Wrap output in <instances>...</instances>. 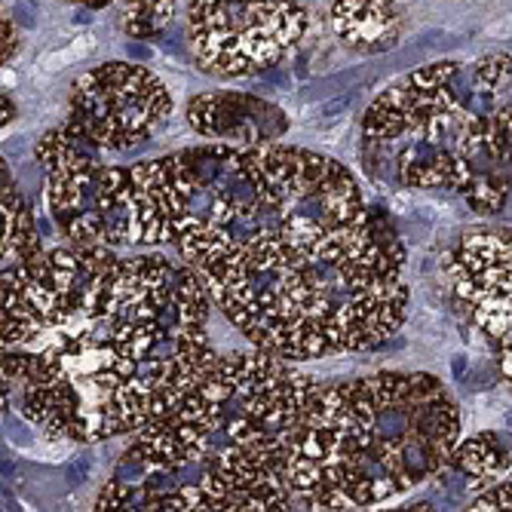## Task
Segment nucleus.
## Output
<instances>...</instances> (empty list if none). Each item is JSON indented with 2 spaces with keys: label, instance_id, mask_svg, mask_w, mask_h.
<instances>
[{
  "label": "nucleus",
  "instance_id": "13",
  "mask_svg": "<svg viewBox=\"0 0 512 512\" xmlns=\"http://www.w3.org/2000/svg\"><path fill=\"white\" fill-rule=\"evenodd\" d=\"M0 209H4V273L31 264L43 249V237L34 212L28 209L25 194L4 166V191H0Z\"/></svg>",
  "mask_w": 512,
  "mask_h": 512
},
{
  "label": "nucleus",
  "instance_id": "6",
  "mask_svg": "<svg viewBox=\"0 0 512 512\" xmlns=\"http://www.w3.org/2000/svg\"><path fill=\"white\" fill-rule=\"evenodd\" d=\"M184 7L194 65L221 80L279 68L310 31L301 0H184Z\"/></svg>",
  "mask_w": 512,
  "mask_h": 512
},
{
  "label": "nucleus",
  "instance_id": "18",
  "mask_svg": "<svg viewBox=\"0 0 512 512\" xmlns=\"http://www.w3.org/2000/svg\"><path fill=\"white\" fill-rule=\"evenodd\" d=\"M71 4H80V7H86V10H102V7L117 4V0H71Z\"/></svg>",
  "mask_w": 512,
  "mask_h": 512
},
{
  "label": "nucleus",
  "instance_id": "2",
  "mask_svg": "<svg viewBox=\"0 0 512 512\" xmlns=\"http://www.w3.org/2000/svg\"><path fill=\"white\" fill-rule=\"evenodd\" d=\"M0 286L4 405L50 439L142 433L218 359L212 298L181 258L56 243Z\"/></svg>",
  "mask_w": 512,
  "mask_h": 512
},
{
  "label": "nucleus",
  "instance_id": "4",
  "mask_svg": "<svg viewBox=\"0 0 512 512\" xmlns=\"http://www.w3.org/2000/svg\"><path fill=\"white\" fill-rule=\"evenodd\" d=\"M460 408L427 371H371L319 384L292 436V509L384 506L448 470Z\"/></svg>",
  "mask_w": 512,
  "mask_h": 512
},
{
  "label": "nucleus",
  "instance_id": "8",
  "mask_svg": "<svg viewBox=\"0 0 512 512\" xmlns=\"http://www.w3.org/2000/svg\"><path fill=\"white\" fill-rule=\"evenodd\" d=\"M172 108V92L154 68L114 59L74 80L65 123L92 148L120 157L151 145Z\"/></svg>",
  "mask_w": 512,
  "mask_h": 512
},
{
  "label": "nucleus",
  "instance_id": "3",
  "mask_svg": "<svg viewBox=\"0 0 512 512\" xmlns=\"http://www.w3.org/2000/svg\"><path fill=\"white\" fill-rule=\"evenodd\" d=\"M316 390L301 362L261 347L218 353L169 414L129 436L114 476L135 485L138 509H292L289 448Z\"/></svg>",
  "mask_w": 512,
  "mask_h": 512
},
{
  "label": "nucleus",
  "instance_id": "11",
  "mask_svg": "<svg viewBox=\"0 0 512 512\" xmlns=\"http://www.w3.org/2000/svg\"><path fill=\"white\" fill-rule=\"evenodd\" d=\"M329 28L350 50L381 53L396 43L402 19L393 0H332Z\"/></svg>",
  "mask_w": 512,
  "mask_h": 512
},
{
  "label": "nucleus",
  "instance_id": "16",
  "mask_svg": "<svg viewBox=\"0 0 512 512\" xmlns=\"http://www.w3.org/2000/svg\"><path fill=\"white\" fill-rule=\"evenodd\" d=\"M470 509L485 512V509H512V482H494L491 488L479 491L476 497H470Z\"/></svg>",
  "mask_w": 512,
  "mask_h": 512
},
{
  "label": "nucleus",
  "instance_id": "17",
  "mask_svg": "<svg viewBox=\"0 0 512 512\" xmlns=\"http://www.w3.org/2000/svg\"><path fill=\"white\" fill-rule=\"evenodd\" d=\"M0 31H4V53H0V62H4V68H7L16 59L22 40H19V28L13 22V16H7V13H4V22H0Z\"/></svg>",
  "mask_w": 512,
  "mask_h": 512
},
{
  "label": "nucleus",
  "instance_id": "12",
  "mask_svg": "<svg viewBox=\"0 0 512 512\" xmlns=\"http://www.w3.org/2000/svg\"><path fill=\"white\" fill-rule=\"evenodd\" d=\"M448 470L463 479V488L470 491V497H476L479 491L512 473V436L485 430L470 439H460Z\"/></svg>",
  "mask_w": 512,
  "mask_h": 512
},
{
  "label": "nucleus",
  "instance_id": "1",
  "mask_svg": "<svg viewBox=\"0 0 512 512\" xmlns=\"http://www.w3.org/2000/svg\"><path fill=\"white\" fill-rule=\"evenodd\" d=\"M117 200L129 249L172 246L212 307L273 356L378 350L408 316L399 230L325 154L203 142L123 166Z\"/></svg>",
  "mask_w": 512,
  "mask_h": 512
},
{
  "label": "nucleus",
  "instance_id": "5",
  "mask_svg": "<svg viewBox=\"0 0 512 512\" xmlns=\"http://www.w3.org/2000/svg\"><path fill=\"white\" fill-rule=\"evenodd\" d=\"M512 99V56L430 62L365 108L362 148L408 191L463 194L494 163V120ZM509 172V169H506Z\"/></svg>",
  "mask_w": 512,
  "mask_h": 512
},
{
  "label": "nucleus",
  "instance_id": "10",
  "mask_svg": "<svg viewBox=\"0 0 512 512\" xmlns=\"http://www.w3.org/2000/svg\"><path fill=\"white\" fill-rule=\"evenodd\" d=\"M184 117L200 138L221 145H270L289 129L283 108L237 89L200 92L184 108Z\"/></svg>",
  "mask_w": 512,
  "mask_h": 512
},
{
  "label": "nucleus",
  "instance_id": "14",
  "mask_svg": "<svg viewBox=\"0 0 512 512\" xmlns=\"http://www.w3.org/2000/svg\"><path fill=\"white\" fill-rule=\"evenodd\" d=\"M120 25L132 40L160 37L178 13V0H120Z\"/></svg>",
  "mask_w": 512,
  "mask_h": 512
},
{
  "label": "nucleus",
  "instance_id": "15",
  "mask_svg": "<svg viewBox=\"0 0 512 512\" xmlns=\"http://www.w3.org/2000/svg\"><path fill=\"white\" fill-rule=\"evenodd\" d=\"M509 194H512L509 172L506 169H485L473 178V184L460 197L476 215H497L506 209Z\"/></svg>",
  "mask_w": 512,
  "mask_h": 512
},
{
  "label": "nucleus",
  "instance_id": "9",
  "mask_svg": "<svg viewBox=\"0 0 512 512\" xmlns=\"http://www.w3.org/2000/svg\"><path fill=\"white\" fill-rule=\"evenodd\" d=\"M451 301L497 350L500 378L512 387V227H479L442 258Z\"/></svg>",
  "mask_w": 512,
  "mask_h": 512
},
{
  "label": "nucleus",
  "instance_id": "7",
  "mask_svg": "<svg viewBox=\"0 0 512 512\" xmlns=\"http://www.w3.org/2000/svg\"><path fill=\"white\" fill-rule=\"evenodd\" d=\"M92 148L65 120L34 142V163L43 181V206L71 246L129 249L126 215L117 200V166Z\"/></svg>",
  "mask_w": 512,
  "mask_h": 512
}]
</instances>
